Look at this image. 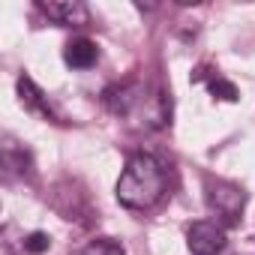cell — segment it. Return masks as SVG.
<instances>
[{
	"label": "cell",
	"mask_w": 255,
	"mask_h": 255,
	"mask_svg": "<svg viewBox=\"0 0 255 255\" xmlns=\"http://www.w3.org/2000/svg\"><path fill=\"white\" fill-rule=\"evenodd\" d=\"M102 99L114 117L132 123L135 129H144V132L162 129L171 120V99L162 90L147 87L144 81H120L108 87Z\"/></svg>",
	"instance_id": "obj_1"
},
{
	"label": "cell",
	"mask_w": 255,
	"mask_h": 255,
	"mask_svg": "<svg viewBox=\"0 0 255 255\" xmlns=\"http://www.w3.org/2000/svg\"><path fill=\"white\" fill-rule=\"evenodd\" d=\"M168 186L165 168L150 153H132L117 180V201L129 210H150L162 201Z\"/></svg>",
	"instance_id": "obj_2"
},
{
	"label": "cell",
	"mask_w": 255,
	"mask_h": 255,
	"mask_svg": "<svg viewBox=\"0 0 255 255\" xmlns=\"http://www.w3.org/2000/svg\"><path fill=\"white\" fill-rule=\"evenodd\" d=\"M204 198H207V207L213 213V222H219L222 228L240 222L243 207H246L243 186H237L231 180H222V177H207L204 180Z\"/></svg>",
	"instance_id": "obj_3"
},
{
	"label": "cell",
	"mask_w": 255,
	"mask_h": 255,
	"mask_svg": "<svg viewBox=\"0 0 255 255\" xmlns=\"http://www.w3.org/2000/svg\"><path fill=\"white\" fill-rule=\"evenodd\" d=\"M186 246L192 255H219L225 249V228L213 219H198L186 231Z\"/></svg>",
	"instance_id": "obj_4"
},
{
	"label": "cell",
	"mask_w": 255,
	"mask_h": 255,
	"mask_svg": "<svg viewBox=\"0 0 255 255\" xmlns=\"http://www.w3.org/2000/svg\"><path fill=\"white\" fill-rule=\"evenodd\" d=\"M39 9L57 21V24H69V27H84L90 21V9L81 3V0H42Z\"/></svg>",
	"instance_id": "obj_5"
},
{
	"label": "cell",
	"mask_w": 255,
	"mask_h": 255,
	"mask_svg": "<svg viewBox=\"0 0 255 255\" xmlns=\"http://www.w3.org/2000/svg\"><path fill=\"white\" fill-rule=\"evenodd\" d=\"M15 90H18V102H21L24 111L36 114V117H45V120H57V117H54V108H51V102H48V96L36 87V81H33L30 75H21V78L15 81Z\"/></svg>",
	"instance_id": "obj_6"
},
{
	"label": "cell",
	"mask_w": 255,
	"mask_h": 255,
	"mask_svg": "<svg viewBox=\"0 0 255 255\" xmlns=\"http://www.w3.org/2000/svg\"><path fill=\"white\" fill-rule=\"evenodd\" d=\"M63 60H66V66H72V69H90V66H96V60H99V48H96L93 39L78 36V39L66 42Z\"/></svg>",
	"instance_id": "obj_7"
},
{
	"label": "cell",
	"mask_w": 255,
	"mask_h": 255,
	"mask_svg": "<svg viewBox=\"0 0 255 255\" xmlns=\"http://www.w3.org/2000/svg\"><path fill=\"white\" fill-rule=\"evenodd\" d=\"M207 90L216 96V99H222V102H237L240 99V93H237V87L228 81V78H222L219 72H213L210 78H207Z\"/></svg>",
	"instance_id": "obj_8"
},
{
	"label": "cell",
	"mask_w": 255,
	"mask_h": 255,
	"mask_svg": "<svg viewBox=\"0 0 255 255\" xmlns=\"http://www.w3.org/2000/svg\"><path fill=\"white\" fill-rule=\"evenodd\" d=\"M81 255H126V249H123V243L114 240V237H96V240H90V243L84 246Z\"/></svg>",
	"instance_id": "obj_9"
},
{
	"label": "cell",
	"mask_w": 255,
	"mask_h": 255,
	"mask_svg": "<svg viewBox=\"0 0 255 255\" xmlns=\"http://www.w3.org/2000/svg\"><path fill=\"white\" fill-rule=\"evenodd\" d=\"M21 246H24V252H30V255H42V252L51 249V237H48L45 231H30V234L21 240Z\"/></svg>",
	"instance_id": "obj_10"
}]
</instances>
